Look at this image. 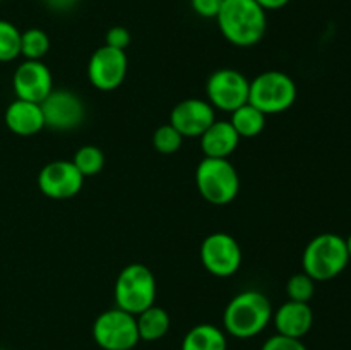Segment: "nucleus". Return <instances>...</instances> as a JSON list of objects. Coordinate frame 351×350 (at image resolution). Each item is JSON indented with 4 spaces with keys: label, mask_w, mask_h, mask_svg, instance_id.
Masks as SVG:
<instances>
[{
    "label": "nucleus",
    "mask_w": 351,
    "mask_h": 350,
    "mask_svg": "<svg viewBox=\"0 0 351 350\" xmlns=\"http://www.w3.org/2000/svg\"><path fill=\"white\" fill-rule=\"evenodd\" d=\"M84 175L74 163L55 160L45 165L38 174V189L50 199H71L81 192Z\"/></svg>",
    "instance_id": "f8f14e48"
},
{
    "label": "nucleus",
    "mask_w": 351,
    "mask_h": 350,
    "mask_svg": "<svg viewBox=\"0 0 351 350\" xmlns=\"http://www.w3.org/2000/svg\"><path fill=\"white\" fill-rule=\"evenodd\" d=\"M105 161L106 160L103 150H99L98 146H93V144H86V146L79 148L75 151L74 158H72V163L84 175V178L98 175L103 170V167H105Z\"/></svg>",
    "instance_id": "4be33fe9"
},
{
    "label": "nucleus",
    "mask_w": 351,
    "mask_h": 350,
    "mask_svg": "<svg viewBox=\"0 0 351 350\" xmlns=\"http://www.w3.org/2000/svg\"><path fill=\"white\" fill-rule=\"evenodd\" d=\"M0 350H5V349H0Z\"/></svg>",
    "instance_id": "2f4dec72"
},
{
    "label": "nucleus",
    "mask_w": 351,
    "mask_h": 350,
    "mask_svg": "<svg viewBox=\"0 0 351 350\" xmlns=\"http://www.w3.org/2000/svg\"><path fill=\"white\" fill-rule=\"evenodd\" d=\"M216 23L228 43L249 48L266 34L267 12L256 0H225Z\"/></svg>",
    "instance_id": "f257e3e1"
},
{
    "label": "nucleus",
    "mask_w": 351,
    "mask_h": 350,
    "mask_svg": "<svg viewBox=\"0 0 351 350\" xmlns=\"http://www.w3.org/2000/svg\"><path fill=\"white\" fill-rule=\"evenodd\" d=\"M43 2L53 12H67V10L74 9L79 0H43Z\"/></svg>",
    "instance_id": "c85d7f7f"
},
{
    "label": "nucleus",
    "mask_w": 351,
    "mask_h": 350,
    "mask_svg": "<svg viewBox=\"0 0 351 350\" xmlns=\"http://www.w3.org/2000/svg\"><path fill=\"white\" fill-rule=\"evenodd\" d=\"M130 41H132V34H130V31L123 26L110 27L105 34L106 47L117 48V50L125 51V48L129 47Z\"/></svg>",
    "instance_id": "bb28decb"
},
{
    "label": "nucleus",
    "mask_w": 351,
    "mask_h": 350,
    "mask_svg": "<svg viewBox=\"0 0 351 350\" xmlns=\"http://www.w3.org/2000/svg\"><path fill=\"white\" fill-rule=\"evenodd\" d=\"M0 2H3V0H0Z\"/></svg>",
    "instance_id": "473e14b6"
},
{
    "label": "nucleus",
    "mask_w": 351,
    "mask_h": 350,
    "mask_svg": "<svg viewBox=\"0 0 351 350\" xmlns=\"http://www.w3.org/2000/svg\"><path fill=\"white\" fill-rule=\"evenodd\" d=\"M242 259V247L230 233L215 232L202 240L201 263L213 277H232L240 270Z\"/></svg>",
    "instance_id": "1a4fd4ad"
},
{
    "label": "nucleus",
    "mask_w": 351,
    "mask_h": 350,
    "mask_svg": "<svg viewBox=\"0 0 351 350\" xmlns=\"http://www.w3.org/2000/svg\"><path fill=\"white\" fill-rule=\"evenodd\" d=\"M230 124L237 130L240 139H252V137L259 136L266 127V115L250 103H245L235 112H232Z\"/></svg>",
    "instance_id": "aec40b11"
},
{
    "label": "nucleus",
    "mask_w": 351,
    "mask_h": 350,
    "mask_svg": "<svg viewBox=\"0 0 351 350\" xmlns=\"http://www.w3.org/2000/svg\"><path fill=\"white\" fill-rule=\"evenodd\" d=\"M115 307L137 316L156 301V278L141 263H132L119 273L113 288Z\"/></svg>",
    "instance_id": "39448f33"
},
{
    "label": "nucleus",
    "mask_w": 351,
    "mask_h": 350,
    "mask_svg": "<svg viewBox=\"0 0 351 350\" xmlns=\"http://www.w3.org/2000/svg\"><path fill=\"white\" fill-rule=\"evenodd\" d=\"M264 10H280L283 7H287L290 3V0H256Z\"/></svg>",
    "instance_id": "c756f323"
},
{
    "label": "nucleus",
    "mask_w": 351,
    "mask_h": 350,
    "mask_svg": "<svg viewBox=\"0 0 351 350\" xmlns=\"http://www.w3.org/2000/svg\"><path fill=\"white\" fill-rule=\"evenodd\" d=\"M250 81L237 69H218L206 82L208 102L215 110L232 113L249 103Z\"/></svg>",
    "instance_id": "6e6552de"
},
{
    "label": "nucleus",
    "mask_w": 351,
    "mask_h": 350,
    "mask_svg": "<svg viewBox=\"0 0 351 350\" xmlns=\"http://www.w3.org/2000/svg\"><path fill=\"white\" fill-rule=\"evenodd\" d=\"M21 55V31L10 21L0 19V62H12Z\"/></svg>",
    "instance_id": "5701e85b"
},
{
    "label": "nucleus",
    "mask_w": 351,
    "mask_h": 350,
    "mask_svg": "<svg viewBox=\"0 0 351 350\" xmlns=\"http://www.w3.org/2000/svg\"><path fill=\"white\" fill-rule=\"evenodd\" d=\"M180 350H228V335L219 326L201 323L185 333Z\"/></svg>",
    "instance_id": "a211bd4d"
},
{
    "label": "nucleus",
    "mask_w": 351,
    "mask_h": 350,
    "mask_svg": "<svg viewBox=\"0 0 351 350\" xmlns=\"http://www.w3.org/2000/svg\"><path fill=\"white\" fill-rule=\"evenodd\" d=\"M136 321L139 338L143 342H156V340H161L167 335L171 325L170 314L163 307H158V305H151L146 311L137 314Z\"/></svg>",
    "instance_id": "6ab92c4d"
},
{
    "label": "nucleus",
    "mask_w": 351,
    "mask_h": 350,
    "mask_svg": "<svg viewBox=\"0 0 351 350\" xmlns=\"http://www.w3.org/2000/svg\"><path fill=\"white\" fill-rule=\"evenodd\" d=\"M345 240H346V249H348V256H350V259H351V233H350L348 239H345Z\"/></svg>",
    "instance_id": "7c9ffc66"
},
{
    "label": "nucleus",
    "mask_w": 351,
    "mask_h": 350,
    "mask_svg": "<svg viewBox=\"0 0 351 350\" xmlns=\"http://www.w3.org/2000/svg\"><path fill=\"white\" fill-rule=\"evenodd\" d=\"M195 185L206 201L226 206L239 196L240 177L228 158L204 156L195 168Z\"/></svg>",
    "instance_id": "20e7f679"
},
{
    "label": "nucleus",
    "mask_w": 351,
    "mask_h": 350,
    "mask_svg": "<svg viewBox=\"0 0 351 350\" xmlns=\"http://www.w3.org/2000/svg\"><path fill=\"white\" fill-rule=\"evenodd\" d=\"M50 50V36L40 27L21 31V55L26 60H41Z\"/></svg>",
    "instance_id": "412c9836"
},
{
    "label": "nucleus",
    "mask_w": 351,
    "mask_h": 350,
    "mask_svg": "<svg viewBox=\"0 0 351 350\" xmlns=\"http://www.w3.org/2000/svg\"><path fill=\"white\" fill-rule=\"evenodd\" d=\"M288 301L297 302H311L315 294V280H312L305 271L295 273L287 283Z\"/></svg>",
    "instance_id": "393cba45"
},
{
    "label": "nucleus",
    "mask_w": 351,
    "mask_h": 350,
    "mask_svg": "<svg viewBox=\"0 0 351 350\" xmlns=\"http://www.w3.org/2000/svg\"><path fill=\"white\" fill-rule=\"evenodd\" d=\"M225 0H191V7L199 17L216 19Z\"/></svg>",
    "instance_id": "cd10ccee"
},
{
    "label": "nucleus",
    "mask_w": 351,
    "mask_h": 350,
    "mask_svg": "<svg viewBox=\"0 0 351 350\" xmlns=\"http://www.w3.org/2000/svg\"><path fill=\"white\" fill-rule=\"evenodd\" d=\"M3 122L10 132L21 137L36 136L45 129V117L40 103L19 98L9 103L5 113H3Z\"/></svg>",
    "instance_id": "dca6fc26"
},
{
    "label": "nucleus",
    "mask_w": 351,
    "mask_h": 350,
    "mask_svg": "<svg viewBox=\"0 0 351 350\" xmlns=\"http://www.w3.org/2000/svg\"><path fill=\"white\" fill-rule=\"evenodd\" d=\"M261 350H307L305 343L298 338H290L283 335H273L264 342Z\"/></svg>",
    "instance_id": "a878e982"
},
{
    "label": "nucleus",
    "mask_w": 351,
    "mask_h": 350,
    "mask_svg": "<svg viewBox=\"0 0 351 350\" xmlns=\"http://www.w3.org/2000/svg\"><path fill=\"white\" fill-rule=\"evenodd\" d=\"M273 325L278 335L302 340L314 325V312L308 302L287 301L273 312Z\"/></svg>",
    "instance_id": "2eb2a0df"
},
{
    "label": "nucleus",
    "mask_w": 351,
    "mask_h": 350,
    "mask_svg": "<svg viewBox=\"0 0 351 350\" xmlns=\"http://www.w3.org/2000/svg\"><path fill=\"white\" fill-rule=\"evenodd\" d=\"M12 89L16 98L41 103L53 91V75L41 60H24L14 71Z\"/></svg>",
    "instance_id": "ddd939ff"
},
{
    "label": "nucleus",
    "mask_w": 351,
    "mask_h": 350,
    "mask_svg": "<svg viewBox=\"0 0 351 350\" xmlns=\"http://www.w3.org/2000/svg\"><path fill=\"white\" fill-rule=\"evenodd\" d=\"M129 58L123 50L99 47L91 55L88 64V79L99 91H113L125 81Z\"/></svg>",
    "instance_id": "9b49d317"
},
{
    "label": "nucleus",
    "mask_w": 351,
    "mask_h": 350,
    "mask_svg": "<svg viewBox=\"0 0 351 350\" xmlns=\"http://www.w3.org/2000/svg\"><path fill=\"white\" fill-rule=\"evenodd\" d=\"M348 263L346 240L331 232L314 237L302 256L304 271L315 281L332 280L345 271Z\"/></svg>",
    "instance_id": "7ed1b4c3"
},
{
    "label": "nucleus",
    "mask_w": 351,
    "mask_h": 350,
    "mask_svg": "<svg viewBox=\"0 0 351 350\" xmlns=\"http://www.w3.org/2000/svg\"><path fill=\"white\" fill-rule=\"evenodd\" d=\"M273 312V304L266 294L259 290H243L226 304L223 329L233 338H254L269 326Z\"/></svg>",
    "instance_id": "f03ea898"
},
{
    "label": "nucleus",
    "mask_w": 351,
    "mask_h": 350,
    "mask_svg": "<svg viewBox=\"0 0 351 350\" xmlns=\"http://www.w3.org/2000/svg\"><path fill=\"white\" fill-rule=\"evenodd\" d=\"M93 340L103 350H132L141 342L136 316L119 307L103 311L93 323Z\"/></svg>",
    "instance_id": "0eeeda50"
},
{
    "label": "nucleus",
    "mask_w": 351,
    "mask_h": 350,
    "mask_svg": "<svg viewBox=\"0 0 351 350\" xmlns=\"http://www.w3.org/2000/svg\"><path fill=\"white\" fill-rule=\"evenodd\" d=\"M298 89L291 75L281 71H266L250 81L249 103L264 115L283 113L297 102Z\"/></svg>",
    "instance_id": "423d86ee"
},
{
    "label": "nucleus",
    "mask_w": 351,
    "mask_h": 350,
    "mask_svg": "<svg viewBox=\"0 0 351 350\" xmlns=\"http://www.w3.org/2000/svg\"><path fill=\"white\" fill-rule=\"evenodd\" d=\"M182 143H184V136L171 124L158 127L153 134V146L161 154L177 153L182 148Z\"/></svg>",
    "instance_id": "b1692460"
},
{
    "label": "nucleus",
    "mask_w": 351,
    "mask_h": 350,
    "mask_svg": "<svg viewBox=\"0 0 351 350\" xmlns=\"http://www.w3.org/2000/svg\"><path fill=\"white\" fill-rule=\"evenodd\" d=\"M199 139L206 158H230L240 144V136L230 120H215Z\"/></svg>",
    "instance_id": "f3484780"
},
{
    "label": "nucleus",
    "mask_w": 351,
    "mask_h": 350,
    "mask_svg": "<svg viewBox=\"0 0 351 350\" xmlns=\"http://www.w3.org/2000/svg\"><path fill=\"white\" fill-rule=\"evenodd\" d=\"M216 120V110L208 100L187 98L177 103L170 113V122L184 137H201Z\"/></svg>",
    "instance_id": "4468645a"
},
{
    "label": "nucleus",
    "mask_w": 351,
    "mask_h": 350,
    "mask_svg": "<svg viewBox=\"0 0 351 350\" xmlns=\"http://www.w3.org/2000/svg\"><path fill=\"white\" fill-rule=\"evenodd\" d=\"M40 105L48 129L74 130L84 122V103L71 89H53Z\"/></svg>",
    "instance_id": "9d476101"
}]
</instances>
